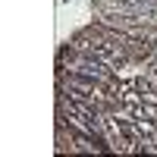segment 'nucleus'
Here are the masks:
<instances>
[{
  "label": "nucleus",
  "instance_id": "obj_1",
  "mask_svg": "<svg viewBox=\"0 0 157 157\" xmlns=\"http://www.w3.org/2000/svg\"><path fill=\"white\" fill-rule=\"evenodd\" d=\"M57 69L72 72V75H85V78H98V82L107 85V88H116V82H120V78L113 75L110 66H104L101 60L88 57V54H78V50H72V47H63V50H60Z\"/></svg>",
  "mask_w": 157,
  "mask_h": 157
}]
</instances>
